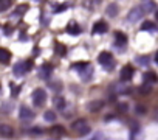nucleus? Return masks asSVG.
<instances>
[{"label":"nucleus","mask_w":158,"mask_h":140,"mask_svg":"<svg viewBox=\"0 0 158 140\" xmlns=\"http://www.w3.org/2000/svg\"><path fill=\"white\" fill-rule=\"evenodd\" d=\"M30 134H42V129H39V128H34V129H30Z\"/></svg>","instance_id":"nucleus-31"},{"label":"nucleus","mask_w":158,"mask_h":140,"mask_svg":"<svg viewBox=\"0 0 158 140\" xmlns=\"http://www.w3.org/2000/svg\"><path fill=\"white\" fill-rule=\"evenodd\" d=\"M50 132H51L53 135H62V134H65V129H64V126H60V125L57 126V125H56V126H53V128L50 129Z\"/></svg>","instance_id":"nucleus-18"},{"label":"nucleus","mask_w":158,"mask_h":140,"mask_svg":"<svg viewBox=\"0 0 158 140\" xmlns=\"http://www.w3.org/2000/svg\"><path fill=\"white\" fill-rule=\"evenodd\" d=\"M85 125H87V121H85L84 118H79V120H74V121L71 123V129L77 132L79 129H82V128H84Z\"/></svg>","instance_id":"nucleus-12"},{"label":"nucleus","mask_w":158,"mask_h":140,"mask_svg":"<svg viewBox=\"0 0 158 140\" xmlns=\"http://www.w3.org/2000/svg\"><path fill=\"white\" fill-rule=\"evenodd\" d=\"M13 134H14V129H13V126H10V125H0V135L2 137H5V138H10V137H13Z\"/></svg>","instance_id":"nucleus-8"},{"label":"nucleus","mask_w":158,"mask_h":140,"mask_svg":"<svg viewBox=\"0 0 158 140\" xmlns=\"http://www.w3.org/2000/svg\"><path fill=\"white\" fill-rule=\"evenodd\" d=\"M11 111H13V104H10V103L3 104V107H2V112H11Z\"/></svg>","instance_id":"nucleus-29"},{"label":"nucleus","mask_w":158,"mask_h":140,"mask_svg":"<svg viewBox=\"0 0 158 140\" xmlns=\"http://www.w3.org/2000/svg\"><path fill=\"white\" fill-rule=\"evenodd\" d=\"M89 65H90L89 62H76V64L73 65V68H76V70H81V72H84V70H85Z\"/></svg>","instance_id":"nucleus-21"},{"label":"nucleus","mask_w":158,"mask_h":140,"mask_svg":"<svg viewBox=\"0 0 158 140\" xmlns=\"http://www.w3.org/2000/svg\"><path fill=\"white\" fill-rule=\"evenodd\" d=\"M10 59H11V53H10L6 48H2V47H0V62H2V64H6V62H10Z\"/></svg>","instance_id":"nucleus-11"},{"label":"nucleus","mask_w":158,"mask_h":140,"mask_svg":"<svg viewBox=\"0 0 158 140\" xmlns=\"http://www.w3.org/2000/svg\"><path fill=\"white\" fill-rule=\"evenodd\" d=\"M19 117H20V120L28 121V120H31V118L34 117V112H33L28 106H20V109H19Z\"/></svg>","instance_id":"nucleus-6"},{"label":"nucleus","mask_w":158,"mask_h":140,"mask_svg":"<svg viewBox=\"0 0 158 140\" xmlns=\"http://www.w3.org/2000/svg\"><path fill=\"white\" fill-rule=\"evenodd\" d=\"M13 3V0H0V11H6Z\"/></svg>","instance_id":"nucleus-19"},{"label":"nucleus","mask_w":158,"mask_h":140,"mask_svg":"<svg viewBox=\"0 0 158 140\" xmlns=\"http://www.w3.org/2000/svg\"><path fill=\"white\" fill-rule=\"evenodd\" d=\"M44 118H45L47 121H54V120H56V114H54L53 111H47V112L44 114Z\"/></svg>","instance_id":"nucleus-24"},{"label":"nucleus","mask_w":158,"mask_h":140,"mask_svg":"<svg viewBox=\"0 0 158 140\" xmlns=\"http://www.w3.org/2000/svg\"><path fill=\"white\" fill-rule=\"evenodd\" d=\"M112 61H113V56H112V53H109V51H102V53H99V56H98V62L99 64H102L106 68H112Z\"/></svg>","instance_id":"nucleus-4"},{"label":"nucleus","mask_w":158,"mask_h":140,"mask_svg":"<svg viewBox=\"0 0 158 140\" xmlns=\"http://www.w3.org/2000/svg\"><path fill=\"white\" fill-rule=\"evenodd\" d=\"M89 132H90V128H89L87 125H85L82 129H79V131H77V134H79V135H85V134H89Z\"/></svg>","instance_id":"nucleus-28"},{"label":"nucleus","mask_w":158,"mask_h":140,"mask_svg":"<svg viewBox=\"0 0 158 140\" xmlns=\"http://www.w3.org/2000/svg\"><path fill=\"white\" fill-rule=\"evenodd\" d=\"M115 39H116V45L118 47H124L127 44V36L124 33H121V31H116L115 33Z\"/></svg>","instance_id":"nucleus-9"},{"label":"nucleus","mask_w":158,"mask_h":140,"mask_svg":"<svg viewBox=\"0 0 158 140\" xmlns=\"http://www.w3.org/2000/svg\"><path fill=\"white\" fill-rule=\"evenodd\" d=\"M65 8H67V7H65V5H64V7H57V8H56V10H54V13H59V11H64V10H65Z\"/></svg>","instance_id":"nucleus-33"},{"label":"nucleus","mask_w":158,"mask_h":140,"mask_svg":"<svg viewBox=\"0 0 158 140\" xmlns=\"http://www.w3.org/2000/svg\"><path fill=\"white\" fill-rule=\"evenodd\" d=\"M5 28H6V30H5V34H10V33H11V31H13V30H11V27H10V25H6V27H5Z\"/></svg>","instance_id":"nucleus-34"},{"label":"nucleus","mask_w":158,"mask_h":140,"mask_svg":"<svg viewBox=\"0 0 158 140\" xmlns=\"http://www.w3.org/2000/svg\"><path fill=\"white\" fill-rule=\"evenodd\" d=\"M31 68H33V61H31V59H28V61H25V62H17V64L14 65V73H16L17 77H20V75H25L27 72H30Z\"/></svg>","instance_id":"nucleus-1"},{"label":"nucleus","mask_w":158,"mask_h":140,"mask_svg":"<svg viewBox=\"0 0 158 140\" xmlns=\"http://www.w3.org/2000/svg\"><path fill=\"white\" fill-rule=\"evenodd\" d=\"M53 101H54V106H56V107H59V109H62V107L65 106V100H64L62 97H54V100H53Z\"/></svg>","instance_id":"nucleus-20"},{"label":"nucleus","mask_w":158,"mask_h":140,"mask_svg":"<svg viewBox=\"0 0 158 140\" xmlns=\"http://www.w3.org/2000/svg\"><path fill=\"white\" fill-rule=\"evenodd\" d=\"M118 11H119V8H118L116 3H109V7L106 10V14L109 17H115V16H118Z\"/></svg>","instance_id":"nucleus-10"},{"label":"nucleus","mask_w":158,"mask_h":140,"mask_svg":"<svg viewBox=\"0 0 158 140\" xmlns=\"http://www.w3.org/2000/svg\"><path fill=\"white\" fill-rule=\"evenodd\" d=\"M143 16H144V11L141 10V7H135V8H132V10L129 11L127 20H129L130 24H135V22H138Z\"/></svg>","instance_id":"nucleus-3"},{"label":"nucleus","mask_w":158,"mask_h":140,"mask_svg":"<svg viewBox=\"0 0 158 140\" xmlns=\"http://www.w3.org/2000/svg\"><path fill=\"white\" fill-rule=\"evenodd\" d=\"M102 104H104V103L99 101V100H98V101H90V103H89V111H90V112H96V111H99V109L102 107Z\"/></svg>","instance_id":"nucleus-15"},{"label":"nucleus","mask_w":158,"mask_h":140,"mask_svg":"<svg viewBox=\"0 0 158 140\" xmlns=\"http://www.w3.org/2000/svg\"><path fill=\"white\" fill-rule=\"evenodd\" d=\"M147 83H150V84H155L156 81H158V78H156V73L155 72H147V73H144V77H143Z\"/></svg>","instance_id":"nucleus-14"},{"label":"nucleus","mask_w":158,"mask_h":140,"mask_svg":"<svg viewBox=\"0 0 158 140\" xmlns=\"http://www.w3.org/2000/svg\"><path fill=\"white\" fill-rule=\"evenodd\" d=\"M51 70H53V67H51L50 64H44V67H42V72H40V77L47 80V78L50 77V73H51Z\"/></svg>","instance_id":"nucleus-16"},{"label":"nucleus","mask_w":158,"mask_h":140,"mask_svg":"<svg viewBox=\"0 0 158 140\" xmlns=\"http://www.w3.org/2000/svg\"><path fill=\"white\" fill-rule=\"evenodd\" d=\"M141 10H143L144 13H150V11L155 10V3H153V2H147L144 7H141Z\"/></svg>","instance_id":"nucleus-22"},{"label":"nucleus","mask_w":158,"mask_h":140,"mask_svg":"<svg viewBox=\"0 0 158 140\" xmlns=\"http://www.w3.org/2000/svg\"><path fill=\"white\" fill-rule=\"evenodd\" d=\"M107 30H109V25L104 20H99L93 25V34H104L107 33Z\"/></svg>","instance_id":"nucleus-7"},{"label":"nucleus","mask_w":158,"mask_h":140,"mask_svg":"<svg viewBox=\"0 0 158 140\" xmlns=\"http://www.w3.org/2000/svg\"><path fill=\"white\" fill-rule=\"evenodd\" d=\"M47 101V92L44 90V89H36L34 92H33V103L39 107V106H42L44 103Z\"/></svg>","instance_id":"nucleus-2"},{"label":"nucleus","mask_w":158,"mask_h":140,"mask_svg":"<svg viewBox=\"0 0 158 140\" xmlns=\"http://www.w3.org/2000/svg\"><path fill=\"white\" fill-rule=\"evenodd\" d=\"M133 73H135V70L132 65H124L119 72V78H121V81H130L133 78Z\"/></svg>","instance_id":"nucleus-5"},{"label":"nucleus","mask_w":158,"mask_h":140,"mask_svg":"<svg viewBox=\"0 0 158 140\" xmlns=\"http://www.w3.org/2000/svg\"><path fill=\"white\" fill-rule=\"evenodd\" d=\"M50 87L54 90V92H59L62 89V83L60 81H54V83H50Z\"/></svg>","instance_id":"nucleus-26"},{"label":"nucleus","mask_w":158,"mask_h":140,"mask_svg":"<svg viewBox=\"0 0 158 140\" xmlns=\"http://www.w3.org/2000/svg\"><path fill=\"white\" fill-rule=\"evenodd\" d=\"M156 28V25L153 24V22H150V20H146V22H143V25H141V30L143 31H153Z\"/></svg>","instance_id":"nucleus-17"},{"label":"nucleus","mask_w":158,"mask_h":140,"mask_svg":"<svg viewBox=\"0 0 158 140\" xmlns=\"http://www.w3.org/2000/svg\"><path fill=\"white\" fill-rule=\"evenodd\" d=\"M150 90H152V89H150L149 86H146V87L143 86V87H141V94H150Z\"/></svg>","instance_id":"nucleus-30"},{"label":"nucleus","mask_w":158,"mask_h":140,"mask_svg":"<svg viewBox=\"0 0 158 140\" xmlns=\"http://www.w3.org/2000/svg\"><path fill=\"white\" fill-rule=\"evenodd\" d=\"M28 10V7L27 5H23V7H17V10L14 11V16H19V14H23L25 11Z\"/></svg>","instance_id":"nucleus-27"},{"label":"nucleus","mask_w":158,"mask_h":140,"mask_svg":"<svg viewBox=\"0 0 158 140\" xmlns=\"http://www.w3.org/2000/svg\"><path fill=\"white\" fill-rule=\"evenodd\" d=\"M56 53L60 55V56H65V55H67V48H65L62 44H56Z\"/></svg>","instance_id":"nucleus-25"},{"label":"nucleus","mask_w":158,"mask_h":140,"mask_svg":"<svg viewBox=\"0 0 158 140\" xmlns=\"http://www.w3.org/2000/svg\"><path fill=\"white\" fill-rule=\"evenodd\" d=\"M96 2H101V0H96Z\"/></svg>","instance_id":"nucleus-36"},{"label":"nucleus","mask_w":158,"mask_h":140,"mask_svg":"<svg viewBox=\"0 0 158 140\" xmlns=\"http://www.w3.org/2000/svg\"><path fill=\"white\" fill-rule=\"evenodd\" d=\"M149 61H150L149 56H136V62L141 65H149Z\"/></svg>","instance_id":"nucleus-23"},{"label":"nucleus","mask_w":158,"mask_h":140,"mask_svg":"<svg viewBox=\"0 0 158 140\" xmlns=\"http://www.w3.org/2000/svg\"><path fill=\"white\" fill-rule=\"evenodd\" d=\"M17 94H19V87H14V90H13V95H14V97H16V95H17Z\"/></svg>","instance_id":"nucleus-35"},{"label":"nucleus","mask_w":158,"mask_h":140,"mask_svg":"<svg viewBox=\"0 0 158 140\" xmlns=\"http://www.w3.org/2000/svg\"><path fill=\"white\" fill-rule=\"evenodd\" d=\"M136 112H139V114H144V112H146V109H144L143 106H136Z\"/></svg>","instance_id":"nucleus-32"},{"label":"nucleus","mask_w":158,"mask_h":140,"mask_svg":"<svg viewBox=\"0 0 158 140\" xmlns=\"http://www.w3.org/2000/svg\"><path fill=\"white\" fill-rule=\"evenodd\" d=\"M67 31H68L70 34H73V36H77L79 33H81V28H79V25H77V24H74V22H71V24L68 25V28H67Z\"/></svg>","instance_id":"nucleus-13"}]
</instances>
